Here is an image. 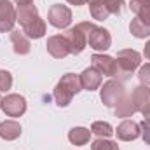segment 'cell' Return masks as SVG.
<instances>
[{
  "instance_id": "1",
  "label": "cell",
  "mask_w": 150,
  "mask_h": 150,
  "mask_svg": "<svg viewBox=\"0 0 150 150\" xmlns=\"http://www.w3.org/2000/svg\"><path fill=\"white\" fill-rule=\"evenodd\" d=\"M80 91H82L80 77L77 74H65L56 84L52 96L58 107H68L72 103V98Z\"/></svg>"
},
{
  "instance_id": "2",
  "label": "cell",
  "mask_w": 150,
  "mask_h": 150,
  "mask_svg": "<svg viewBox=\"0 0 150 150\" xmlns=\"http://www.w3.org/2000/svg\"><path fill=\"white\" fill-rule=\"evenodd\" d=\"M86 2L89 4V12L96 21H105L108 19L110 14L119 16L124 5V0H86Z\"/></svg>"
},
{
  "instance_id": "3",
  "label": "cell",
  "mask_w": 150,
  "mask_h": 150,
  "mask_svg": "<svg viewBox=\"0 0 150 150\" xmlns=\"http://www.w3.org/2000/svg\"><path fill=\"white\" fill-rule=\"evenodd\" d=\"M115 61H117V75H120L126 80L142 65V54L134 49H122L117 52Z\"/></svg>"
},
{
  "instance_id": "4",
  "label": "cell",
  "mask_w": 150,
  "mask_h": 150,
  "mask_svg": "<svg viewBox=\"0 0 150 150\" xmlns=\"http://www.w3.org/2000/svg\"><path fill=\"white\" fill-rule=\"evenodd\" d=\"M84 26H86V33H87V44H89L91 49H94V51H107V49H110L112 37H110L108 30H105L101 26H96L91 21H84Z\"/></svg>"
},
{
  "instance_id": "5",
  "label": "cell",
  "mask_w": 150,
  "mask_h": 150,
  "mask_svg": "<svg viewBox=\"0 0 150 150\" xmlns=\"http://www.w3.org/2000/svg\"><path fill=\"white\" fill-rule=\"evenodd\" d=\"M126 94V87H124V82L122 80H115V79H110L103 84V87L100 89V98L103 101L105 107L108 108H115L117 103L124 98Z\"/></svg>"
},
{
  "instance_id": "6",
  "label": "cell",
  "mask_w": 150,
  "mask_h": 150,
  "mask_svg": "<svg viewBox=\"0 0 150 150\" xmlns=\"http://www.w3.org/2000/svg\"><path fill=\"white\" fill-rule=\"evenodd\" d=\"M65 38L68 42V47H70V54H80L86 45H87V33H86V26H84V21L75 25L74 28L67 30Z\"/></svg>"
},
{
  "instance_id": "7",
  "label": "cell",
  "mask_w": 150,
  "mask_h": 150,
  "mask_svg": "<svg viewBox=\"0 0 150 150\" xmlns=\"http://www.w3.org/2000/svg\"><path fill=\"white\" fill-rule=\"evenodd\" d=\"M47 21L54 26V28H68L70 23H72V11L67 7V5H61V4H54L51 5L49 12H47Z\"/></svg>"
},
{
  "instance_id": "8",
  "label": "cell",
  "mask_w": 150,
  "mask_h": 150,
  "mask_svg": "<svg viewBox=\"0 0 150 150\" xmlns=\"http://www.w3.org/2000/svg\"><path fill=\"white\" fill-rule=\"evenodd\" d=\"M2 110L7 117H21L26 112V100L21 94H7L2 100Z\"/></svg>"
},
{
  "instance_id": "9",
  "label": "cell",
  "mask_w": 150,
  "mask_h": 150,
  "mask_svg": "<svg viewBox=\"0 0 150 150\" xmlns=\"http://www.w3.org/2000/svg\"><path fill=\"white\" fill-rule=\"evenodd\" d=\"M16 25V7L11 0H0V32H12Z\"/></svg>"
},
{
  "instance_id": "10",
  "label": "cell",
  "mask_w": 150,
  "mask_h": 150,
  "mask_svg": "<svg viewBox=\"0 0 150 150\" xmlns=\"http://www.w3.org/2000/svg\"><path fill=\"white\" fill-rule=\"evenodd\" d=\"M91 61H93V68H96L101 75H107V77H115L117 75V61L112 56L93 54Z\"/></svg>"
},
{
  "instance_id": "11",
  "label": "cell",
  "mask_w": 150,
  "mask_h": 150,
  "mask_svg": "<svg viewBox=\"0 0 150 150\" xmlns=\"http://www.w3.org/2000/svg\"><path fill=\"white\" fill-rule=\"evenodd\" d=\"M45 47H47V52L52 58H56V59H63V58H67L70 54V47H68V42H67L65 35H52V37H49Z\"/></svg>"
},
{
  "instance_id": "12",
  "label": "cell",
  "mask_w": 150,
  "mask_h": 150,
  "mask_svg": "<svg viewBox=\"0 0 150 150\" xmlns=\"http://www.w3.org/2000/svg\"><path fill=\"white\" fill-rule=\"evenodd\" d=\"M113 133H115L117 138L122 140V142H133V140H136V138L142 134V127H140V124L134 122V120H122V122L117 126V129H115Z\"/></svg>"
},
{
  "instance_id": "13",
  "label": "cell",
  "mask_w": 150,
  "mask_h": 150,
  "mask_svg": "<svg viewBox=\"0 0 150 150\" xmlns=\"http://www.w3.org/2000/svg\"><path fill=\"white\" fill-rule=\"evenodd\" d=\"M79 77H80L82 89H86V91H96L101 86V74L96 68H93V67L86 68Z\"/></svg>"
},
{
  "instance_id": "14",
  "label": "cell",
  "mask_w": 150,
  "mask_h": 150,
  "mask_svg": "<svg viewBox=\"0 0 150 150\" xmlns=\"http://www.w3.org/2000/svg\"><path fill=\"white\" fill-rule=\"evenodd\" d=\"M38 16L37 7L33 5V2H28V4H18L16 7V21L21 25V26H26L30 21H33Z\"/></svg>"
},
{
  "instance_id": "15",
  "label": "cell",
  "mask_w": 150,
  "mask_h": 150,
  "mask_svg": "<svg viewBox=\"0 0 150 150\" xmlns=\"http://www.w3.org/2000/svg\"><path fill=\"white\" fill-rule=\"evenodd\" d=\"M136 105H134V100H133V94L129 93H126L124 94V98L117 103V107H115V115L117 117H120V119H126V117H131L133 113H136Z\"/></svg>"
},
{
  "instance_id": "16",
  "label": "cell",
  "mask_w": 150,
  "mask_h": 150,
  "mask_svg": "<svg viewBox=\"0 0 150 150\" xmlns=\"http://www.w3.org/2000/svg\"><path fill=\"white\" fill-rule=\"evenodd\" d=\"M133 100H134V105H136V110L138 112H143L147 108V105L150 103V87L142 84V86H136L133 89Z\"/></svg>"
},
{
  "instance_id": "17",
  "label": "cell",
  "mask_w": 150,
  "mask_h": 150,
  "mask_svg": "<svg viewBox=\"0 0 150 150\" xmlns=\"http://www.w3.org/2000/svg\"><path fill=\"white\" fill-rule=\"evenodd\" d=\"M11 42H12V45H14V52H16V54H21V56H23V54H28L30 49H32L28 37H26L23 32H19V30H12V32H11Z\"/></svg>"
},
{
  "instance_id": "18",
  "label": "cell",
  "mask_w": 150,
  "mask_h": 150,
  "mask_svg": "<svg viewBox=\"0 0 150 150\" xmlns=\"http://www.w3.org/2000/svg\"><path fill=\"white\" fill-rule=\"evenodd\" d=\"M21 134V126L16 120H4L0 122V138L5 142H12L16 138H19Z\"/></svg>"
},
{
  "instance_id": "19",
  "label": "cell",
  "mask_w": 150,
  "mask_h": 150,
  "mask_svg": "<svg viewBox=\"0 0 150 150\" xmlns=\"http://www.w3.org/2000/svg\"><path fill=\"white\" fill-rule=\"evenodd\" d=\"M23 33L28 38H42L45 35V21L37 16L33 21H30L26 26H23Z\"/></svg>"
},
{
  "instance_id": "20",
  "label": "cell",
  "mask_w": 150,
  "mask_h": 150,
  "mask_svg": "<svg viewBox=\"0 0 150 150\" xmlns=\"http://www.w3.org/2000/svg\"><path fill=\"white\" fill-rule=\"evenodd\" d=\"M68 140L75 147H84L91 140V131L87 127H72L68 131Z\"/></svg>"
},
{
  "instance_id": "21",
  "label": "cell",
  "mask_w": 150,
  "mask_h": 150,
  "mask_svg": "<svg viewBox=\"0 0 150 150\" xmlns=\"http://www.w3.org/2000/svg\"><path fill=\"white\" fill-rule=\"evenodd\" d=\"M131 11L136 14L138 19H142L145 25L150 26V2H138V0H131L129 4Z\"/></svg>"
},
{
  "instance_id": "22",
  "label": "cell",
  "mask_w": 150,
  "mask_h": 150,
  "mask_svg": "<svg viewBox=\"0 0 150 150\" xmlns=\"http://www.w3.org/2000/svg\"><path fill=\"white\" fill-rule=\"evenodd\" d=\"M129 32H131V35L136 38H147L150 37V26L149 25H145L142 19H138V18H134L133 21H131V25H129Z\"/></svg>"
},
{
  "instance_id": "23",
  "label": "cell",
  "mask_w": 150,
  "mask_h": 150,
  "mask_svg": "<svg viewBox=\"0 0 150 150\" xmlns=\"http://www.w3.org/2000/svg\"><path fill=\"white\" fill-rule=\"evenodd\" d=\"M91 133H94L98 138H110L113 134V127L108 122L96 120V122H93V126H91Z\"/></svg>"
},
{
  "instance_id": "24",
  "label": "cell",
  "mask_w": 150,
  "mask_h": 150,
  "mask_svg": "<svg viewBox=\"0 0 150 150\" xmlns=\"http://www.w3.org/2000/svg\"><path fill=\"white\" fill-rule=\"evenodd\" d=\"M91 150H119V145L108 138H98L96 142H93Z\"/></svg>"
},
{
  "instance_id": "25",
  "label": "cell",
  "mask_w": 150,
  "mask_h": 150,
  "mask_svg": "<svg viewBox=\"0 0 150 150\" xmlns=\"http://www.w3.org/2000/svg\"><path fill=\"white\" fill-rule=\"evenodd\" d=\"M12 87V75L7 70H0V93H5Z\"/></svg>"
},
{
  "instance_id": "26",
  "label": "cell",
  "mask_w": 150,
  "mask_h": 150,
  "mask_svg": "<svg viewBox=\"0 0 150 150\" xmlns=\"http://www.w3.org/2000/svg\"><path fill=\"white\" fill-rule=\"evenodd\" d=\"M138 79H140V82H142V84L150 86V63L143 65V67L140 68V72H138Z\"/></svg>"
},
{
  "instance_id": "27",
  "label": "cell",
  "mask_w": 150,
  "mask_h": 150,
  "mask_svg": "<svg viewBox=\"0 0 150 150\" xmlns=\"http://www.w3.org/2000/svg\"><path fill=\"white\" fill-rule=\"evenodd\" d=\"M140 127H142V136H143V142L150 145V122L147 120H143L142 124H140Z\"/></svg>"
},
{
  "instance_id": "28",
  "label": "cell",
  "mask_w": 150,
  "mask_h": 150,
  "mask_svg": "<svg viewBox=\"0 0 150 150\" xmlns=\"http://www.w3.org/2000/svg\"><path fill=\"white\" fill-rule=\"evenodd\" d=\"M143 120H147V122H150V103L149 105H147V108H145V110H143Z\"/></svg>"
},
{
  "instance_id": "29",
  "label": "cell",
  "mask_w": 150,
  "mask_h": 150,
  "mask_svg": "<svg viewBox=\"0 0 150 150\" xmlns=\"http://www.w3.org/2000/svg\"><path fill=\"white\" fill-rule=\"evenodd\" d=\"M143 56H145V58H147V59L150 61V40L147 42V44H145V49H143Z\"/></svg>"
},
{
  "instance_id": "30",
  "label": "cell",
  "mask_w": 150,
  "mask_h": 150,
  "mask_svg": "<svg viewBox=\"0 0 150 150\" xmlns=\"http://www.w3.org/2000/svg\"><path fill=\"white\" fill-rule=\"evenodd\" d=\"M68 4H72V5H84L86 4V0H67Z\"/></svg>"
},
{
  "instance_id": "31",
  "label": "cell",
  "mask_w": 150,
  "mask_h": 150,
  "mask_svg": "<svg viewBox=\"0 0 150 150\" xmlns=\"http://www.w3.org/2000/svg\"><path fill=\"white\" fill-rule=\"evenodd\" d=\"M16 4H28V2H33V0H14Z\"/></svg>"
},
{
  "instance_id": "32",
  "label": "cell",
  "mask_w": 150,
  "mask_h": 150,
  "mask_svg": "<svg viewBox=\"0 0 150 150\" xmlns=\"http://www.w3.org/2000/svg\"><path fill=\"white\" fill-rule=\"evenodd\" d=\"M2 100H4V98H2V96H0V108H2Z\"/></svg>"
},
{
  "instance_id": "33",
  "label": "cell",
  "mask_w": 150,
  "mask_h": 150,
  "mask_svg": "<svg viewBox=\"0 0 150 150\" xmlns=\"http://www.w3.org/2000/svg\"><path fill=\"white\" fill-rule=\"evenodd\" d=\"M138 2H150V0H138Z\"/></svg>"
}]
</instances>
